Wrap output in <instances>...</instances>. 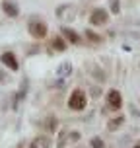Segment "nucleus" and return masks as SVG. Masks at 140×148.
<instances>
[{"label":"nucleus","mask_w":140,"mask_h":148,"mask_svg":"<svg viewBox=\"0 0 140 148\" xmlns=\"http://www.w3.org/2000/svg\"><path fill=\"white\" fill-rule=\"evenodd\" d=\"M109 6H111V14L119 16V12H121V2L119 0H109Z\"/></svg>","instance_id":"nucleus-14"},{"label":"nucleus","mask_w":140,"mask_h":148,"mask_svg":"<svg viewBox=\"0 0 140 148\" xmlns=\"http://www.w3.org/2000/svg\"><path fill=\"white\" fill-rule=\"evenodd\" d=\"M0 60H2V64L8 66L12 72H16V70L20 68V62H18V59H16V55H14V53H10V51L2 53V55H0Z\"/></svg>","instance_id":"nucleus-6"},{"label":"nucleus","mask_w":140,"mask_h":148,"mask_svg":"<svg viewBox=\"0 0 140 148\" xmlns=\"http://www.w3.org/2000/svg\"><path fill=\"white\" fill-rule=\"evenodd\" d=\"M86 39H88L89 43H94V45H99L101 41H103V37L99 35V33H96V31H92V29H86Z\"/></svg>","instance_id":"nucleus-12"},{"label":"nucleus","mask_w":140,"mask_h":148,"mask_svg":"<svg viewBox=\"0 0 140 148\" xmlns=\"http://www.w3.org/2000/svg\"><path fill=\"white\" fill-rule=\"evenodd\" d=\"M2 10H4V14L10 16V18H18L20 16V8L16 4L14 0H4L2 2Z\"/></svg>","instance_id":"nucleus-7"},{"label":"nucleus","mask_w":140,"mask_h":148,"mask_svg":"<svg viewBox=\"0 0 140 148\" xmlns=\"http://www.w3.org/2000/svg\"><path fill=\"white\" fill-rule=\"evenodd\" d=\"M55 14H57V18H59V20L66 22V20H72V18H74L76 10H74L72 4H60V6L55 10Z\"/></svg>","instance_id":"nucleus-5"},{"label":"nucleus","mask_w":140,"mask_h":148,"mask_svg":"<svg viewBox=\"0 0 140 148\" xmlns=\"http://www.w3.org/2000/svg\"><path fill=\"white\" fill-rule=\"evenodd\" d=\"M80 138V134L78 133H70V140H78Z\"/></svg>","instance_id":"nucleus-17"},{"label":"nucleus","mask_w":140,"mask_h":148,"mask_svg":"<svg viewBox=\"0 0 140 148\" xmlns=\"http://www.w3.org/2000/svg\"><path fill=\"white\" fill-rule=\"evenodd\" d=\"M68 74H72V64H70V62H60V66L57 68V76L64 78Z\"/></svg>","instance_id":"nucleus-10"},{"label":"nucleus","mask_w":140,"mask_h":148,"mask_svg":"<svg viewBox=\"0 0 140 148\" xmlns=\"http://www.w3.org/2000/svg\"><path fill=\"white\" fill-rule=\"evenodd\" d=\"M86 103H88V96H86V92L80 88H76L70 94V97H68V107L74 111H82L86 109Z\"/></svg>","instance_id":"nucleus-2"},{"label":"nucleus","mask_w":140,"mask_h":148,"mask_svg":"<svg viewBox=\"0 0 140 148\" xmlns=\"http://www.w3.org/2000/svg\"><path fill=\"white\" fill-rule=\"evenodd\" d=\"M60 33H62V35L66 37V41H70L72 45H78V43L82 41V37L78 35V33H76V31H74L72 27H66V25H62V29H60Z\"/></svg>","instance_id":"nucleus-8"},{"label":"nucleus","mask_w":140,"mask_h":148,"mask_svg":"<svg viewBox=\"0 0 140 148\" xmlns=\"http://www.w3.org/2000/svg\"><path fill=\"white\" fill-rule=\"evenodd\" d=\"M6 82H10V78H8V74L4 72V70H0V84H6Z\"/></svg>","instance_id":"nucleus-16"},{"label":"nucleus","mask_w":140,"mask_h":148,"mask_svg":"<svg viewBox=\"0 0 140 148\" xmlns=\"http://www.w3.org/2000/svg\"><path fill=\"white\" fill-rule=\"evenodd\" d=\"M105 99H107L109 109H113V111H119L121 107H123V96H121V92H119V90H109Z\"/></svg>","instance_id":"nucleus-4"},{"label":"nucleus","mask_w":140,"mask_h":148,"mask_svg":"<svg viewBox=\"0 0 140 148\" xmlns=\"http://www.w3.org/2000/svg\"><path fill=\"white\" fill-rule=\"evenodd\" d=\"M27 31H29V35L33 39H45L47 33H49V27H47V23L41 22L39 18H31L29 23H27Z\"/></svg>","instance_id":"nucleus-1"},{"label":"nucleus","mask_w":140,"mask_h":148,"mask_svg":"<svg viewBox=\"0 0 140 148\" xmlns=\"http://www.w3.org/2000/svg\"><path fill=\"white\" fill-rule=\"evenodd\" d=\"M123 123H125V117H121V115H119V117L111 119L109 123H107V129H109V131H117V129L123 125Z\"/></svg>","instance_id":"nucleus-13"},{"label":"nucleus","mask_w":140,"mask_h":148,"mask_svg":"<svg viewBox=\"0 0 140 148\" xmlns=\"http://www.w3.org/2000/svg\"><path fill=\"white\" fill-rule=\"evenodd\" d=\"M107 22H109L107 10H103V8H94L92 10V14H89V23L92 25H105Z\"/></svg>","instance_id":"nucleus-3"},{"label":"nucleus","mask_w":140,"mask_h":148,"mask_svg":"<svg viewBox=\"0 0 140 148\" xmlns=\"http://www.w3.org/2000/svg\"><path fill=\"white\" fill-rule=\"evenodd\" d=\"M89 144H92V148H105L103 138H99V136H94V138L89 140Z\"/></svg>","instance_id":"nucleus-15"},{"label":"nucleus","mask_w":140,"mask_h":148,"mask_svg":"<svg viewBox=\"0 0 140 148\" xmlns=\"http://www.w3.org/2000/svg\"><path fill=\"white\" fill-rule=\"evenodd\" d=\"M134 148H140V142H136V146H134Z\"/></svg>","instance_id":"nucleus-18"},{"label":"nucleus","mask_w":140,"mask_h":148,"mask_svg":"<svg viewBox=\"0 0 140 148\" xmlns=\"http://www.w3.org/2000/svg\"><path fill=\"white\" fill-rule=\"evenodd\" d=\"M51 47L55 49V51H59V53L66 51V41H64V37H62V35H57L51 41Z\"/></svg>","instance_id":"nucleus-9"},{"label":"nucleus","mask_w":140,"mask_h":148,"mask_svg":"<svg viewBox=\"0 0 140 148\" xmlns=\"http://www.w3.org/2000/svg\"><path fill=\"white\" fill-rule=\"evenodd\" d=\"M57 127H59L57 117L49 115V117H47V121H45V129H47V133H57Z\"/></svg>","instance_id":"nucleus-11"}]
</instances>
